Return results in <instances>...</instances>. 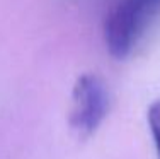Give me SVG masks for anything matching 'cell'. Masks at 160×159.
Instances as JSON below:
<instances>
[{"mask_svg": "<svg viewBox=\"0 0 160 159\" xmlns=\"http://www.w3.org/2000/svg\"><path fill=\"white\" fill-rule=\"evenodd\" d=\"M160 16V0H121L104 24V41L114 58L123 60L155 17Z\"/></svg>", "mask_w": 160, "mask_h": 159, "instance_id": "obj_1", "label": "cell"}, {"mask_svg": "<svg viewBox=\"0 0 160 159\" xmlns=\"http://www.w3.org/2000/svg\"><path fill=\"white\" fill-rule=\"evenodd\" d=\"M109 111V91L104 79L94 72L77 77L72 89L68 125L78 140L92 137Z\"/></svg>", "mask_w": 160, "mask_h": 159, "instance_id": "obj_2", "label": "cell"}, {"mask_svg": "<svg viewBox=\"0 0 160 159\" xmlns=\"http://www.w3.org/2000/svg\"><path fill=\"white\" fill-rule=\"evenodd\" d=\"M147 122H148L152 139H153L155 152H157V157L160 159V99L153 101L150 104V108L147 111Z\"/></svg>", "mask_w": 160, "mask_h": 159, "instance_id": "obj_3", "label": "cell"}]
</instances>
